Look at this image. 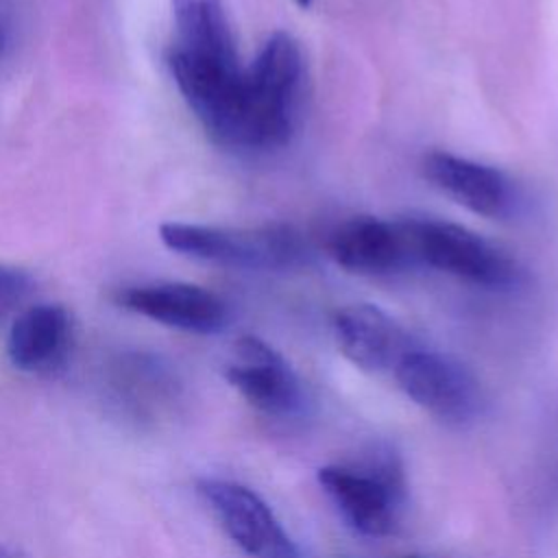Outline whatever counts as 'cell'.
<instances>
[{
  "instance_id": "3957f363",
  "label": "cell",
  "mask_w": 558,
  "mask_h": 558,
  "mask_svg": "<svg viewBox=\"0 0 558 558\" xmlns=\"http://www.w3.org/2000/svg\"><path fill=\"white\" fill-rule=\"evenodd\" d=\"M316 480L357 534L381 538L395 530L405 501V475L390 447H371L357 464L320 466Z\"/></svg>"
},
{
  "instance_id": "8fae6325",
  "label": "cell",
  "mask_w": 558,
  "mask_h": 558,
  "mask_svg": "<svg viewBox=\"0 0 558 558\" xmlns=\"http://www.w3.org/2000/svg\"><path fill=\"white\" fill-rule=\"evenodd\" d=\"M333 336L340 353L366 373L392 371L414 347L408 331L373 303H353L338 310Z\"/></svg>"
},
{
  "instance_id": "9a60e30c",
  "label": "cell",
  "mask_w": 558,
  "mask_h": 558,
  "mask_svg": "<svg viewBox=\"0 0 558 558\" xmlns=\"http://www.w3.org/2000/svg\"><path fill=\"white\" fill-rule=\"evenodd\" d=\"M0 558H28V556H24L22 551H17V549H13V547L0 545Z\"/></svg>"
},
{
  "instance_id": "e0dca14e",
  "label": "cell",
  "mask_w": 558,
  "mask_h": 558,
  "mask_svg": "<svg viewBox=\"0 0 558 558\" xmlns=\"http://www.w3.org/2000/svg\"><path fill=\"white\" fill-rule=\"evenodd\" d=\"M408 558H421V556H408Z\"/></svg>"
},
{
  "instance_id": "7c38bea8",
  "label": "cell",
  "mask_w": 558,
  "mask_h": 558,
  "mask_svg": "<svg viewBox=\"0 0 558 558\" xmlns=\"http://www.w3.org/2000/svg\"><path fill=\"white\" fill-rule=\"evenodd\" d=\"M72 320L63 305L37 303L24 310L7 336V355L17 371L52 373L70 351Z\"/></svg>"
},
{
  "instance_id": "7a4b0ae2",
  "label": "cell",
  "mask_w": 558,
  "mask_h": 558,
  "mask_svg": "<svg viewBox=\"0 0 558 558\" xmlns=\"http://www.w3.org/2000/svg\"><path fill=\"white\" fill-rule=\"evenodd\" d=\"M159 238L179 255L246 270H292L303 266L310 255L303 235L286 222L255 229L163 222Z\"/></svg>"
},
{
  "instance_id": "8992f818",
  "label": "cell",
  "mask_w": 558,
  "mask_h": 558,
  "mask_svg": "<svg viewBox=\"0 0 558 558\" xmlns=\"http://www.w3.org/2000/svg\"><path fill=\"white\" fill-rule=\"evenodd\" d=\"M227 536L251 558H299L296 545L272 508L248 486L205 477L196 484Z\"/></svg>"
},
{
  "instance_id": "4fadbf2b",
  "label": "cell",
  "mask_w": 558,
  "mask_h": 558,
  "mask_svg": "<svg viewBox=\"0 0 558 558\" xmlns=\"http://www.w3.org/2000/svg\"><path fill=\"white\" fill-rule=\"evenodd\" d=\"M179 50L227 68H242L222 0H170Z\"/></svg>"
},
{
  "instance_id": "30bf717a",
  "label": "cell",
  "mask_w": 558,
  "mask_h": 558,
  "mask_svg": "<svg viewBox=\"0 0 558 558\" xmlns=\"http://www.w3.org/2000/svg\"><path fill=\"white\" fill-rule=\"evenodd\" d=\"M329 257L353 275L384 277L412 264L399 220L355 216L338 225L327 242Z\"/></svg>"
},
{
  "instance_id": "5bb4252c",
  "label": "cell",
  "mask_w": 558,
  "mask_h": 558,
  "mask_svg": "<svg viewBox=\"0 0 558 558\" xmlns=\"http://www.w3.org/2000/svg\"><path fill=\"white\" fill-rule=\"evenodd\" d=\"M118 403L135 421H153L174 395L172 377L155 362H133L120 368L116 379Z\"/></svg>"
},
{
  "instance_id": "52a82bcc",
  "label": "cell",
  "mask_w": 558,
  "mask_h": 558,
  "mask_svg": "<svg viewBox=\"0 0 558 558\" xmlns=\"http://www.w3.org/2000/svg\"><path fill=\"white\" fill-rule=\"evenodd\" d=\"M421 170L436 190L477 216L504 220L519 209L521 198L514 181L495 166L432 150L423 157Z\"/></svg>"
},
{
  "instance_id": "6da1fadb",
  "label": "cell",
  "mask_w": 558,
  "mask_h": 558,
  "mask_svg": "<svg viewBox=\"0 0 558 558\" xmlns=\"http://www.w3.org/2000/svg\"><path fill=\"white\" fill-rule=\"evenodd\" d=\"M305 61L299 41L272 33L244 68L240 150H272L290 142L301 109Z\"/></svg>"
},
{
  "instance_id": "ba28073f",
  "label": "cell",
  "mask_w": 558,
  "mask_h": 558,
  "mask_svg": "<svg viewBox=\"0 0 558 558\" xmlns=\"http://www.w3.org/2000/svg\"><path fill=\"white\" fill-rule=\"evenodd\" d=\"M116 303L159 325L203 336L222 331L229 320L227 303L216 292L185 281L126 286L116 292Z\"/></svg>"
},
{
  "instance_id": "5b68a950",
  "label": "cell",
  "mask_w": 558,
  "mask_h": 558,
  "mask_svg": "<svg viewBox=\"0 0 558 558\" xmlns=\"http://www.w3.org/2000/svg\"><path fill=\"white\" fill-rule=\"evenodd\" d=\"M399 388L432 416L462 425L477 414L480 386L458 360L412 347L392 368Z\"/></svg>"
},
{
  "instance_id": "277c9868",
  "label": "cell",
  "mask_w": 558,
  "mask_h": 558,
  "mask_svg": "<svg viewBox=\"0 0 558 558\" xmlns=\"http://www.w3.org/2000/svg\"><path fill=\"white\" fill-rule=\"evenodd\" d=\"M399 222L412 264L486 290H512L523 279V270L506 251L464 225L434 216H405Z\"/></svg>"
},
{
  "instance_id": "9c48e42d",
  "label": "cell",
  "mask_w": 558,
  "mask_h": 558,
  "mask_svg": "<svg viewBox=\"0 0 558 558\" xmlns=\"http://www.w3.org/2000/svg\"><path fill=\"white\" fill-rule=\"evenodd\" d=\"M227 381L255 410L270 416H290L303 403L296 373L286 357L255 336H242L233 344V360L225 368Z\"/></svg>"
},
{
  "instance_id": "2e32d148",
  "label": "cell",
  "mask_w": 558,
  "mask_h": 558,
  "mask_svg": "<svg viewBox=\"0 0 558 558\" xmlns=\"http://www.w3.org/2000/svg\"><path fill=\"white\" fill-rule=\"evenodd\" d=\"M294 2H296L301 9H307V7H310L314 0H294Z\"/></svg>"
}]
</instances>
